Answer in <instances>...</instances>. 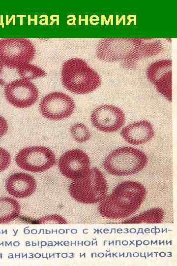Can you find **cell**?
<instances>
[{"label": "cell", "mask_w": 177, "mask_h": 266, "mask_svg": "<svg viewBox=\"0 0 177 266\" xmlns=\"http://www.w3.org/2000/svg\"><path fill=\"white\" fill-rule=\"evenodd\" d=\"M162 49V44L157 39L107 38L100 41L96 53L97 58L103 61L126 63L157 55Z\"/></svg>", "instance_id": "1"}, {"label": "cell", "mask_w": 177, "mask_h": 266, "mask_svg": "<svg viewBox=\"0 0 177 266\" xmlns=\"http://www.w3.org/2000/svg\"><path fill=\"white\" fill-rule=\"evenodd\" d=\"M146 196V189L141 183L134 181L122 182L101 201L99 212L103 217L109 219L125 218L140 207Z\"/></svg>", "instance_id": "2"}, {"label": "cell", "mask_w": 177, "mask_h": 266, "mask_svg": "<svg viewBox=\"0 0 177 266\" xmlns=\"http://www.w3.org/2000/svg\"><path fill=\"white\" fill-rule=\"evenodd\" d=\"M63 86L75 94H86L101 84L98 74L81 59L73 58L64 62L61 71Z\"/></svg>", "instance_id": "3"}, {"label": "cell", "mask_w": 177, "mask_h": 266, "mask_svg": "<svg viewBox=\"0 0 177 266\" xmlns=\"http://www.w3.org/2000/svg\"><path fill=\"white\" fill-rule=\"evenodd\" d=\"M148 159L143 151L131 146H121L111 152L103 161L109 174L124 176L136 174L147 166Z\"/></svg>", "instance_id": "4"}, {"label": "cell", "mask_w": 177, "mask_h": 266, "mask_svg": "<svg viewBox=\"0 0 177 266\" xmlns=\"http://www.w3.org/2000/svg\"><path fill=\"white\" fill-rule=\"evenodd\" d=\"M68 191L75 200L84 204H94L100 202L106 197L108 186L102 172L93 167L86 176L73 181Z\"/></svg>", "instance_id": "5"}, {"label": "cell", "mask_w": 177, "mask_h": 266, "mask_svg": "<svg viewBox=\"0 0 177 266\" xmlns=\"http://www.w3.org/2000/svg\"><path fill=\"white\" fill-rule=\"evenodd\" d=\"M36 52L30 40L25 38L0 39V61L9 68H18L32 60Z\"/></svg>", "instance_id": "6"}, {"label": "cell", "mask_w": 177, "mask_h": 266, "mask_svg": "<svg viewBox=\"0 0 177 266\" xmlns=\"http://www.w3.org/2000/svg\"><path fill=\"white\" fill-rule=\"evenodd\" d=\"M17 165L25 170L39 173L52 167L56 164V155L49 148L31 146L22 149L15 157Z\"/></svg>", "instance_id": "7"}, {"label": "cell", "mask_w": 177, "mask_h": 266, "mask_svg": "<svg viewBox=\"0 0 177 266\" xmlns=\"http://www.w3.org/2000/svg\"><path fill=\"white\" fill-rule=\"evenodd\" d=\"M39 105L41 115L52 121H60L68 118L75 108L73 100L60 92H53L46 95L41 99Z\"/></svg>", "instance_id": "8"}, {"label": "cell", "mask_w": 177, "mask_h": 266, "mask_svg": "<svg viewBox=\"0 0 177 266\" xmlns=\"http://www.w3.org/2000/svg\"><path fill=\"white\" fill-rule=\"evenodd\" d=\"M4 93L6 100L12 105L26 108L37 100L39 91L30 80L23 78L15 80L5 85Z\"/></svg>", "instance_id": "9"}, {"label": "cell", "mask_w": 177, "mask_h": 266, "mask_svg": "<svg viewBox=\"0 0 177 266\" xmlns=\"http://www.w3.org/2000/svg\"><path fill=\"white\" fill-rule=\"evenodd\" d=\"M126 121L121 109L112 104H102L95 108L90 115V121L97 130L110 133L120 130Z\"/></svg>", "instance_id": "10"}, {"label": "cell", "mask_w": 177, "mask_h": 266, "mask_svg": "<svg viewBox=\"0 0 177 266\" xmlns=\"http://www.w3.org/2000/svg\"><path fill=\"white\" fill-rule=\"evenodd\" d=\"M58 167L64 176L76 180L89 172L91 168L90 159L84 151L79 149H70L60 157Z\"/></svg>", "instance_id": "11"}, {"label": "cell", "mask_w": 177, "mask_h": 266, "mask_svg": "<svg viewBox=\"0 0 177 266\" xmlns=\"http://www.w3.org/2000/svg\"><path fill=\"white\" fill-rule=\"evenodd\" d=\"M148 80L157 91L168 101H172V61L162 60L152 63L147 68Z\"/></svg>", "instance_id": "12"}, {"label": "cell", "mask_w": 177, "mask_h": 266, "mask_svg": "<svg viewBox=\"0 0 177 266\" xmlns=\"http://www.w3.org/2000/svg\"><path fill=\"white\" fill-rule=\"evenodd\" d=\"M155 134L153 125L147 120L132 122L123 126L120 131L122 139L132 145L146 144L153 139Z\"/></svg>", "instance_id": "13"}, {"label": "cell", "mask_w": 177, "mask_h": 266, "mask_svg": "<svg viewBox=\"0 0 177 266\" xmlns=\"http://www.w3.org/2000/svg\"><path fill=\"white\" fill-rule=\"evenodd\" d=\"M36 186L35 178L25 172L13 173L7 178L5 182L8 193L16 198L30 197L35 192Z\"/></svg>", "instance_id": "14"}, {"label": "cell", "mask_w": 177, "mask_h": 266, "mask_svg": "<svg viewBox=\"0 0 177 266\" xmlns=\"http://www.w3.org/2000/svg\"><path fill=\"white\" fill-rule=\"evenodd\" d=\"M20 205L15 199L4 197L0 198V224L9 223L19 215Z\"/></svg>", "instance_id": "15"}, {"label": "cell", "mask_w": 177, "mask_h": 266, "mask_svg": "<svg viewBox=\"0 0 177 266\" xmlns=\"http://www.w3.org/2000/svg\"><path fill=\"white\" fill-rule=\"evenodd\" d=\"M164 213L160 208H154L122 222V223H160L163 219Z\"/></svg>", "instance_id": "16"}, {"label": "cell", "mask_w": 177, "mask_h": 266, "mask_svg": "<svg viewBox=\"0 0 177 266\" xmlns=\"http://www.w3.org/2000/svg\"><path fill=\"white\" fill-rule=\"evenodd\" d=\"M69 132L73 140L79 143L88 141L91 136V132L88 127L82 123L73 124L70 128Z\"/></svg>", "instance_id": "17"}, {"label": "cell", "mask_w": 177, "mask_h": 266, "mask_svg": "<svg viewBox=\"0 0 177 266\" xmlns=\"http://www.w3.org/2000/svg\"><path fill=\"white\" fill-rule=\"evenodd\" d=\"M19 75L23 79L30 80L46 75L45 71L40 67L30 63L22 65L17 68Z\"/></svg>", "instance_id": "18"}, {"label": "cell", "mask_w": 177, "mask_h": 266, "mask_svg": "<svg viewBox=\"0 0 177 266\" xmlns=\"http://www.w3.org/2000/svg\"><path fill=\"white\" fill-rule=\"evenodd\" d=\"M37 224H66L67 221L60 215L52 214L41 217L36 220Z\"/></svg>", "instance_id": "19"}, {"label": "cell", "mask_w": 177, "mask_h": 266, "mask_svg": "<svg viewBox=\"0 0 177 266\" xmlns=\"http://www.w3.org/2000/svg\"><path fill=\"white\" fill-rule=\"evenodd\" d=\"M11 157L9 152L0 147V172L4 171L10 166Z\"/></svg>", "instance_id": "20"}, {"label": "cell", "mask_w": 177, "mask_h": 266, "mask_svg": "<svg viewBox=\"0 0 177 266\" xmlns=\"http://www.w3.org/2000/svg\"><path fill=\"white\" fill-rule=\"evenodd\" d=\"M8 129V125L6 120L0 115V138L6 133Z\"/></svg>", "instance_id": "21"}, {"label": "cell", "mask_w": 177, "mask_h": 266, "mask_svg": "<svg viewBox=\"0 0 177 266\" xmlns=\"http://www.w3.org/2000/svg\"><path fill=\"white\" fill-rule=\"evenodd\" d=\"M3 69V65L0 61V86H3L5 85V81L2 78V72Z\"/></svg>", "instance_id": "22"}]
</instances>
